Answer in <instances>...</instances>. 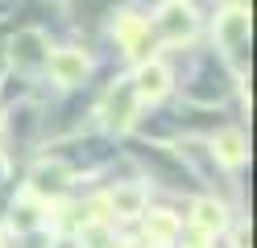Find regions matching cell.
Listing matches in <instances>:
<instances>
[{
	"label": "cell",
	"instance_id": "cell-1",
	"mask_svg": "<svg viewBox=\"0 0 257 248\" xmlns=\"http://www.w3.org/2000/svg\"><path fill=\"white\" fill-rule=\"evenodd\" d=\"M158 29H162L166 42H183V38L195 33V17H191V9H183V5H170L162 17H158Z\"/></svg>",
	"mask_w": 257,
	"mask_h": 248
},
{
	"label": "cell",
	"instance_id": "cell-2",
	"mask_svg": "<svg viewBox=\"0 0 257 248\" xmlns=\"http://www.w3.org/2000/svg\"><path fill=\"white\" fill-rule=\"evenodd\" d=\"M216 33H220L224 50H232V54H236V50L245 46V38H249V17L240 13V9H228V13L216 21Z\"/></svg>",
	"mask_w": 257,
	"mask_h": 248
},
{
	"label": "cell",
	"instance_id": "cell-3",
	"mask_svg": "<svg viewBox=\"0 0 257 248\" xmlns=\"http://www.w3.org/2000/svg\"><path fill=\"white\" fill-rule=\"evenodd\" d=\"M166 87H170V75H166V66H162V62H146V66L137 71V83H133V91H137V95L158 99Z\"/></svg>",
	"mask_w": 257,
	"mask_h": 248
},
{
	"label": "cell",
	"instance_id": "cell-4",
	"mask_svg": "<svg viewBox=\"0 0 257 248\" xmlns=\"http://www.w3.org/2000/svg\"><path fill=\"white\" fill-rule=\"evenodd\" d=\"M46 62H50V75H54L58 83H75V79H83V66H87L79 50H58V54H50Z\"/></svg>",
	"mask_w": 257,
	"mask_h": 248
},
{
	"label": "cell",
	"instance_id": "cell-5",
	"mask_svg": "<svg viewBox=\"0 0 257 248\" xmlns=\"http://www.w3.org/2000/svg\"><path fill=\"white\" fill-rule=\"evenodd\" d=\"M13 58H21V62H42V38H38V33H21V38L13 42Z\"/></svg>",
	"mask_w": 257,
	"mask_h": 248
},
{
	"label": "cell",
	"instance_id": "cell-6",
	"mask_svg": "<svg viewBox=\"0 0 257 248\" xmlns=\"http://www.w3.org/2000/svg\"><path fill=\"white\" fill-rule=\"evenodd\" d=\"M62 182H67V170L62 165H46V170H38L34 174V190H62Z\"/></svg>",
	"mask_w": 257,
	"mask_h": 248
},
{
	"label": "cell",
	"instance_id": "cell-7",
	"mask_svg": "<svg viewBox=\"0 0 257 248\" xmlns=\"http://www.w3.org/2000/svg\"><path fill=\"white\" fill-rule=\"evenodd\" d=\"M216 145H220V157L228 161V165H240V157H245V141H240V132H224Z\"/></svg>",
	"mask_w": 257,
	"mask_h": 248
},
{
	"label": "cell",
	"instance_id": "cell-8",
	"mask_svg": "<svg viewBox=\"0 0 257 248\" xmlns=\"http://www.w3.org/2000/svg\"><path fill=\"white\" fill-rule=\"evenodd\" d=\"M195 223H199V227H220V223H224V211H220L216 203H199V207H195Z\"/></svg>",
	"mask_w": 257,
	"mask_h": 248
},
{
	"label": "cell",
	"instance_id": "cell-9",
	"mask_svg": "<svg viewBox=\"0 0 257 248\" xmlns=\"http://www.w3.org/2000/svg\"><path fill=\"white\" fill-rule=\"evenodd\" d=\"M112 207H116V211H137L141 207V194L137 190H120L116 198H112Z\"/></svg>",
	"mask_w": 257,
	"mask_h": 248
},
{
	"label": "cell",
	"instance_id": "cell-10",
	"mask_svg": "<svg viewBox=\"0 0 257 248\" xmlns=\"http://www.w3.org/2000/svg\"><path fill=\"white\" fill-rule=\"evenodd\" d=\"M0 174H5V161H0Z\"/></svg>",
	"mask_w": 257,
	"mask_h": 248
}]
</instances>
